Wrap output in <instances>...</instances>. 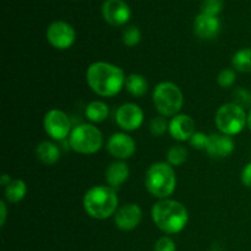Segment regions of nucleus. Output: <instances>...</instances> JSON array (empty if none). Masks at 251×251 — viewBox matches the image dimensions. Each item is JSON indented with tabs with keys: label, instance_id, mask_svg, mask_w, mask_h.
<instances>
[{
	"label": "nucleus",
	"instance_id": "nucleus-1",
	"mask_svg": "<svg viewBox=\"0 0 251 251\" xmlns=\"http://www.w3.org/2000/svg\"><path fill=\"white\" fill-rule=\"evenodd\" d=\"M88 86L100 97H114L125 87V74L119 66L107 61H96L86 71Z\"/></svg>",
	"mask_w": 251,
	"mask_h": 251
},
{
	"label": "nucleus",
	"instance_id": "nucleus-2",
	"mask_svg": "<svg viewBox=\"0 0 251 251\" xmlns=\"http://www.w3.org/2000/svg\"><path fill=\"white\" fill-rule=\"evenodd\" d=\"M151 215L154 225L167 234L180 233L189 221V212L185 206L172 199L157 201L152 207Z\"/></svg>",
	"mask_w": 251,
	"mask_h": 251
},
{
	"label": "nucleus",
	"instance_id": "nucleus-3",
	"mask_svg": "<svg viewBox=\"0 0 251 251\" xmlns=\"http://www.w3.org/2000/svg\"><path fill=\"white\" fill-rule=\"evenodd\" d=\"M119 205L117 191L108 185H96L86 191L83 208L95 220H107L115 215Z\"/></svg>",
	"mask_w": 251,
	"mask_h": 251
},
{
	"label": "nucleus",
	"instance_id": "nucleus-4",
	"mask_svg": "<svg viewBox=\"0 0 251 251\" xmlns=\"http://www.w3.org/2000/svg\"><path fill=\"white\" fill-rule=\"evenodd\" d=\"M145 185L154 198L168 199L176 188V176L168 162H156L146 172Z\"/></svg>",
	"mask_w": 251,
	"mask_h": 251
},
{
	"label": "nucleus",
	"instance_id": "nucleus-5",
	"mask_svg": "<svg viewBox=\"0 0 251 251\" xmlns=\"http://www.w3.org/2000/svg\"><path fill=\"white\" fill-rule=\"evenodd\" d=\"M152 100L159 115L173 118L179 114L183 107L184 96L178 85L171 81H163L154 87Z\"/></svg>",
	"mask_w": 251,
	"mask_h": 251
},
{
	"label": "nucleus",
	"instance_id": "nucleus-6",
	"mask_svg": "<svg viewBox=\"0 0 251 251\" xmlns=\"http://www.w3.org/2000/svg\"><path fill=\"white\" fill-rule=\"evenodd\" d=\"M69 145L81 154H93L103 146L102 131L92 124H80L71 130Z\"/></svg>",
	"mask_w": 251,
	"mask_h": 251
},
{
	"label": "nucleus",
	"instance_id": "nucleus-7",
	"mask_svg": "<svg viewBox=\"0 0 251 251\" xmlns=\"http://www.w3.org/2000/svg\"><path fill=\"white\" fill-rule=\"evenodd\" d=\"M215 123L221 134L234 136L242 132L245 126H248L247 110L232 102L226 103L218 108Z\"/></svg>",
	"mask_w": 251,
	"mask_h": 251
},
{
	"label": "nucleus",
	"instance_id": "nucleus-8",
	"mask_svg": "<svg viewBox=\"0 0 251 251\" xmlns=\"http://www.w3.org/2000/svg\"><path fill=\"white\" fill-rule=\"evenodd\" d=\"M43 126L47 134L55 141H63L71 134V122L65 112L50 109L46 113Z\"/></svg>",
	"mask_w": 251,
	"mask_h": 251
},
{
	"label": "nucleus",
	"instance_id": "nucleus-9",
	"mask_svg": "<svg viewBox=\"0 0 251 251\" xmlns=\"http://www.w3.org/2000/svg\"><path fill=\"white\" fill-rule=\"evenodd\" d=\"M47 39L54 48L65 50L73 47L76 39V32L71 25L65 21H54L47 28Z\"/></svg>",
	"mask_w": 251,
	"mask_h": 251
},
{
	"label": "nucleus",
	"instance_id": "nucleus-10",
	"mask_svg": "<svg viewBox=\"0 0 251 251\" xmlns=\"http://www.w3.org/2000/svg\"><path fill=\"white\" fill-rule=\"evenodd\" d=\"M115 122L124 131H135L144 123V112L135 103H124L115 113Z\"/></svg>",
	"mask_w": 251,
	"mask_h": 251
},
{
	"label": "nucleus",
	"instance_id": "nucleus-11",
	"mask_svg": "<svg viewBox=\"0 0 251 251\" xmlns=\"http://www.w3.org/2000/svg\"><path fill=\"white\" fill-rule=\"evenodd\" d=\"M107 150L118 161L129 159L136 151V144L131 136L125 132H115L108 139Z\"/></svg>",
	"mask_w": 251,
	"mask_h": 251
},
{
	"label": "nucleus",
	"instance_id": "nucleus-12",
	"mask_svg": "<svg viewBox=\"0 0 251 251\" xmlns=\"http://www.w3.org/2000/svg\"><path fill=\"white\" fill-rule=\"evenodd\" d=\"M142 210L136 203H125L120 206L114 215L115 226L120 230L129 232L141 223Z\"/></svg>",
	"mask_w": 251,
	"mask_h": 251
},
{
	"label": "nucleus",
	"instance_id": "nucleus-13",
	"mask_svg": "<svg viewBox=\"0 0 251 251\" xmlns=\"http://www.w3.org/2000/svg\"><path fill=\"white\" fill-rule=\"evenodd\" d=\"M102 14L105 21L112 26H123L131 16L129 5L124 0H105L102 6Z\"/></svg>",
	"mask_w": 251,
	"mask_h": 251
},
{
	"label": "nucleus",
	"instance_id": "nucleus-14",
	"mask_svg": "<svg viewBox=\"0 0 251 251\" xmlns=\"http://www.w3.org/2000/svg\"><path fill=\"white\" fill-rule=\"evenodd\" d=\"M235 149V144L232 136L225 134H211L208 135L207 147L206 152L212 158H226L233 153Z\"/></svg>",
	"mask_w": 251,
	"mask_h": 251
},
{
	"label": "nucleus",
	"instance_id": "nucleus-15",
	"mask_svg": "<svg viewBox=\"0 0 251 251\" xmlns=\"http://www.w3.org/2000/svg\"><path fill=\"white\" fill-rule=\"evenodd\" d=\"M168 131L176 141H188L195 132V122L190 115L176 114L169 122Z\"/></svg>",
	"mask_w": 251,
	"mask_h": 251
},
{
	"label": "nucleus",
	"instance_id": "nucleus-16",
	"mask_svg": "<svg viewBox=\"0 0 251 251\" xmlns=\"http://www.w3.org/2000/svg\"><path fill=\"white\" fill-rule=\"evenodd\" d=\"M221 22L217 16L200 14L194 21V32L201 39H212L220 33Z\"/></svg>",
	"mask_w": 251,
	"mask_h": 251
},
{
	"label": "nucleus",
	"instance_id": "nucleus-17",
	"mask_svg": "<svg viewBox=\"0 0 251 251\" xmlns=\"http://www.w3.org/2000/svg\"><path fill=\"white\" fill-rule=\"evenodd\" d=\"M130 169L124 161H115L105 169V181L114 190L119 189L129 179Z\"/></svg>",
	"mask_w": 251,
	"mask_h": 251
},
{
	"label": "nucleus",
	"instance_id": "nucleus-18",
	"mask_svg": "<svg viewBox=\"0 0 251 251\" xmlns=\"http://www.w3.org/2000/svg\"><path fill=\"white\" fill-rule=\"evenodd\" d=\"M36 156L43 164L53 166L60 159V150L53 142L43 141L37 146Z\"/></svg>",
	"mask_w": 251,
	"mask_h": 251
},
{
	"label": "nucleus",
	"instance_id": "nucleus-19",
	"mask_svg": "<svg viewBox=\"0 0 251 251\" xmlns=\"http://www.w3.org/2000/svg\"><path fill=\"white\" fill-rule=\"evenodd\" d=\"M125 88L134 97H144L149 91V82L140 74H130L125 81Z\"/></svg>",
	"mask_w": 251,
	"mask_h": 251
},
{
	"label": "nucleus",
	"instance_id": "nucleus-20",
	"mask_svg": "<svg viewBox=\"0 0 251 251\" xmlns=\"http://www.w3.org/2000/svg\"><path fill=\"white\" fill-rule=\"evenodd\" d=\"M85 115L90 122L102 123L109 115V108L103 100H92L86 107Z\"/></svg>",
	"mask_w": 251,
	"mask_h": 251
},
{
	"label": "nucleus",
	"instance_id": "nucleus-21",
	"mask_svg": "<svg viewBox=\"0 0 251 251\" xmlns=\"http://www.w3.org/2000/svg\"><path fill=\"white\" fill-rule=\"evenodd\" d=\"M27 194V185L21 179H14L5 188V200L9 203H17L25 199Z\"/></svg>",
	"mask_w": 251,
	"mask_h": 251
},
{
	"label": "nucleus",
	"instance_id": "nucleus-22",
	"mask_svg": "<svg viewBox=\"0 0 251 251\" xmlns=\"http://www.w3.org/2000/svg\"><path fill=\"white\" fill-rule=\"evenodd\" d=\"M232 66L235 71L251 73V48L239 49L232 58Z\"/></svg>",
	"mask_w": 251,
	"mask_h": 251
},
{
	"label": "nucleus",
	"instance_id": "nucleus-23",
	"mask_svg": "<svg viewBox=\"0 0 251 251\" xmlns=\"http://www.w3.org/2000/svg\"><path fill=\"white\" fill-rule=\"evenodd\" d=\"M188 150L181 145H174L167 152V161L172 167L183 166L188 159Z\"/></svg>",
	"mask_w": 251,
	"mask_h": 251
},
{
	"label": "nucleus",
	"instance_id": "nucleus-24",
	"mask_svg": "<svg viewBox=\"0 0 251 251\" xmlns=\"http://www.w3.org/2000/svg\"><path fill=\"white\" fill-rule=\"evenodd\" d=\"M232 103L243 109H251V93L243 87H238L232 93Z\"/></svg>",
	"mask_w": 251,
	"mask_h": 251
},
{
	"label": "nucleus",
	"instance_id": "nucleus-25",
	"mask_svg": "<svg viewBox=\"0 0 251 251\" xmlns=\"http://www.w3.org/2000/svg\"><path fill=\"white\" fill-rule=\"evenodd\" d=\"M169 130V123L167 122L166 117L163 115H157L152 118L150 122V131L153 136H163Z\"/></svg>",
	"mask_w": 251,
	"mask_h": 251
},
{
	"label": "nucleus",
	"instance_id": "nucleus-26",
	"mask_svg": "<svg viewBox=\"0 0 251 251\" xmlns=\"http://www.w3.org/2000/svg\"><path fill=\"white\" fill-rule=\"evenodd\" d=\"M223 6H225L223 0H203L201 4V14L217 16L223 10Z\"/></svg>",
	"mask_w": 251,
	"mask_h": 251
},
{
	"label": "nucleus",
	"instance_id": "nucleus-27",
	"mask_svg": "<svg viewBox=\"0 0 251 251\" xmlns=\"http://www.w3.org/2000/svg\"><path fill=\"white\" fill-rule=\"evenodd\" d=\"M141 41V32L137 27L130 26L123 33V42L126 47H135Z\"/></svg>",
	"mask_w": 251,
	"mask_h": 251
},
{
	"label": "nucleus",
	"instance_id": "nucleus-28",
	"mask_svg": "<svg viewBox=\"0 0 251 251\" xmlns=\"http://www.w3.org/2000/svg\"><path fill=\"white\" fill-rule=\"evenodd\" d=\"M235 80H237V75H235V70H233V69H225V70L221 71L217 77L218 85L222 88H228L233 86Z\"/></svg>",
	"mask_w": 251,
	"mask_h": 251
},
{
	"label": "nucleus",
	"instance_id": "nucleus-29",
	"mask_svg": "<svg viewBox=\"0 0 251 251\" xmlns=\"http://www.w3.org/2000/svg\"><path fill=\"white\" fill-rule=\"evenodd\" d=\"M189 142H190V146L193 149L206 150L208 142V135L203 134L201 131H195L193 136L190 137V140H189Z\"/></svg>",
	"mask_w": 251,
	"mask_h": 251
},
{
	"label": "nucleus",
	"instance_id": "nucleus-30",
	"mask_svg": "<svg viewBox=\"0 0 251 251\" xmlns=\"http://www.w3.org/2000/svg\"><path fill=\"white\" fill-rule=\"evenodd\" d=\"M176 244L173 240L168 237H162L157 240L154 251H176Z\"/></svg>",
	"mask_w": 251,
	"mask_h": 251
},
{
	"label": "nucleus",
	"instance_id": "nucleus-31",
	"mask_svg": "<svg viewBox=\"0 0 251 251\" xmlns=\"http://www.w3.org/2000/svg\"><path fill=\"white\" fill-rule=\"evenodd\" d=\"M242 183L244 184L247 188L251 189V162H250V163H248L247 166L243 168Z\"/></svg>",
	"mask_w": 251,
	"mask_h": 251
},
{
	"label": "nucleus",
	"instance_id": "nucleus-32",
	"mask_svg": "<svg viewBox=\"0 0 251 251\" xmlns=\"http://www.w3.org/2000/svg\"><path fill=\"white\" fill-rule=\"evenodd\" d=\"M0 210H1V215H0V220H1L0 221V226H1V227H4L5 221H6V213H7L6 203H5L4 200L0 201Z\"/></svg>",
	"mask_w": 251,
	"mask_h": 251
},
{
	"label": "nucleus",
	"instance_id": "nucleus-33",
	"mask_svg": "<svg viewBox=\"0 0 251 251\" xmlns=\"http://www.w3.org/2000/svg\"><path fill=\"white\" fill-rule=\"evenodd\" d=\"M10 181H11V179H10V176H7V174L4 173L0 176V185L1 186H5V188H6L10 184Z\"/></svg>",
	"mask_w": 251,
	"mask_h": 251
},
{
	"label": "nucleus",
	"instance_id": "nucleus-34",
	"mask_svg": "<svg viewBox=\"0 0 251 251\" xmlns=\"http://www.w3.org/2000/svg\"><path fill=\"white\" fill-rule=\"evenodd\" d=\"M248 127H249V130L251 131V109L248 113Z\"/></svg>",
	"mask_w": 251,
	"mask_h": 251
}]
</instances>
